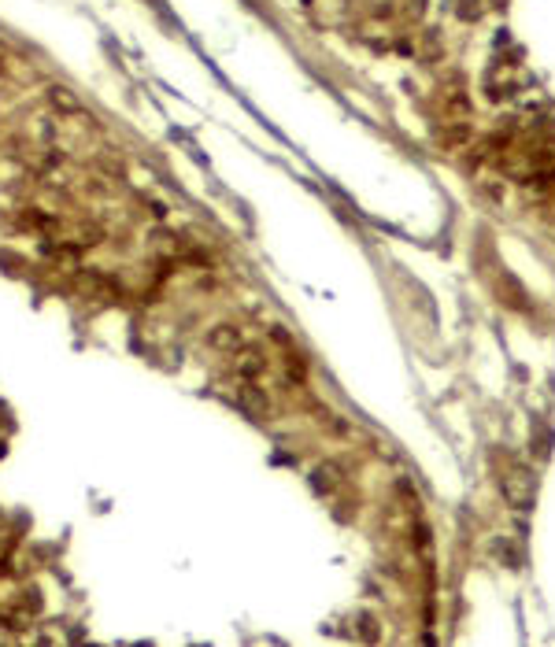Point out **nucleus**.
Masks as SVG:
<instances>
[{
  "label": "nucleus",
  "mask_w": 555,
  "mask_h": 647,
  "mask_svg": "<svg viewBox=\"0 0 555 647\" xmlns=\"http://www.w3.org/2000/svg\"><path fill=\"white\" fill-rule=\"evenodd\" d=\"M500 285H507V307H514V311H526V289L519 285V278H514L511 270H503Z\"/></svg>",
  "instance_id": "obj_4"
},
{
  "label": "nucleus",
  "mask_w": 555,
  "mask_h": 647,
  "mask_svg": "<svg viewBox=\"0 0 555 647\" xmlns=\"http://www.w3.org/2000/svg\"><path fill=\"white\" fill-rule=\"evenodd\" d=\"M341 485V466L337 462H326V466H318L315 470V488L318 492H333Z\"/></svg>",
  "instance_id": "obj_3"
},
{
  "label": "nucleus",
  "mask_w": 555,
  "mask_h": 647,
  "mask_svg": "<svg viewBox=\"0 0 555 647\" xmlns=\"http://www.w3.org/2000/svg\"><path fill=\"white\" fill-rule=\"evenodd\" d=\"M500 492H503V499H507V507L529 511L537 503V474H533V466L511 462L507 470H503V477H500Z\"/></svg>",
  "instance_id": "obj_1"
},
{
  "label": "nucleus",
  "mask_w": 555,
  "mask_h": 647,
  "mask_svg": "<svg viewBox=\"0 0 555 647\" xmlns=\"http://www.w3.org/2000/svg\"><path fill=\"white\" fill-rule=\"evenodd\" d=\"M552 444H555V436H552V429L545 422H533V455L545 462L548 455H552Z\"/></svg>",
  "instance_id": "obj_2"
},
{
  "label": "nucleus",
  "mask_w": 555,
  "mask_h": 647,
  "mask_svg": "<svg viewBox=\"0 0 555 647\" xmlns=\"http://www.w3.org/2000/svg\"><path fill=\"white\" fill-rule=\"evenodd\" d=\"M437 141H441V145H448V148H459V145H467V141H470V129H467V126L441 129V134H437Z\"/></svg>",
  "instance_id": "obj_6"
},
{
  "label": "nucleus",
  "mask_w": 555,
  "mask_h": 647,
  "mask_svg": "<svg viewBox=\"0 0 555 647\" xmlns=\"http://www.w3.org/2000/svg\"><path fill=\"white\" fill-rule=\"evenodd\" d=\"M493 551H496L511 569H522V555H519V548H514V543H511L507 536H496V540H493Z\"/></svg>",
  "instance_id": "obj_5"
}]
</instances>
